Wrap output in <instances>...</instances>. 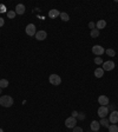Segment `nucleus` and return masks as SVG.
Wrapping results in <instances>:
<instances>
[{
    "label": "nucleus",
    "mask_w": 118,
    "mask_h": 132,
    "mask_svg": "<svg viewBox=\"0 0 118 132\" xmlns=\"http://www.w3.org/2000/svg\"><path fill=\"white\" fill-rule=\"evenodd\" d=\"M0 105L4 107H11L13 105V98L11 96H3L0 98Z\"/></svg>",
    "instance_id": "nucleus-1"
},
{
    "label": "nucleus",
    "mask_w": 118,
    "mask_h": 132,
    "mask_svg": "<svg viewBox=\"0 0 118 132\" xmlns=\"http://www.w3.org/2000/svg\"><path fill=\"white\" fill-rule=\"evenodd\" d=\"M49 81L52 84V85L54 86H58V85H60L61 84V78L58 76V74H51L49 78Z\"/></svg>",
    "instance_id": "nucleus-2"
},
{
    "label": "nucleus",
    "mask_w": 118,
    "mask_h": 132,
    "mask_svg": "<svg viewBox=\"0 0 118 132\" xmlns=\"http://www.w3.org/2000/svg\"><path fill=\"white\" fill-rule=\"evenodd\" d=\"M25 31H26V34H27V36H30V37L36 36V33H37L36 25L34 24H28L27 26H26V28H25Z\"/></svg>",
    "instance_id": "nucleus-3"
},
{
    "label": "nucleus",
    "mask_w": 118,
    "mask_h": 132,
    "mask_svg": "<svg viewBox=\"0 0 118 132\" xmlns=\"http://www.w3.org/2000/svg\"><path fill=\"white\" fill-rule=\"evenodd\" d=\"M77 125V119L73 118V117H69V118L65 120V126L67 129H73Z\"/></svg>",
    "instance_id": "nucleus-4"
},
{
    "label": "nucleus",
    "mask_w": 118,
    "mask_h": 132,
    "mask_svg": "<svg viewBox=\"0 0 118 132\" xmlns=\"http://www.w3.org/2000/svg\"><path fill=\"white\" fill-rule=\"evenodd\" d=\"M103 67L102 69L104 70V71H112L113 69H115V63H113L112 60H107V61H104V63L102 64Z\"/></svg>",
    "instance_id": "nucleus-5"
},
{
    "label": "nucleus",
    "mask_w": 118,
    "mask_h": 132,
    "mask_svg": "<svg viewBox=\"0 0 118 132\" xmlns=\"http://www.w3.org/2000/svg\"><path fill=\"white\" fill-rule=\"evenodd\" d=\"M92 52L96 55H102L105 53V50H104V47H102L100 45H95V46L92 47Z\"/></svg>",
    "instance_id": "nucleus-6"
},
{
    "label": "nucleus",
    "mask_w": 118,
    "mask_h": 132,
    "mask_svg": "<svg viewBox=\"0 0 118 132\" xmlns=\"http://www.w3.org/2000/svg\"><path fill=\"white\" fill-rule=\"evenodd\" d=\"M107 113H109V107H107V106H99L98 116L100 117V118H106Z\"/></svg>",
    "instance_id": "nucleus-7"
},
{
    "label": "nucleus",
    "mask_w": 118,
    "mask_h": 132,
    "mask_svg": "<svg viewBox=\"0 0 118 132\" xmlns=\"http://www.w3.org/2000/svg\"><path fill=\"white\" fill-rule=\"evenodd\" d=\"M109 120H110V123L112 124H116L118 123V111H112V112L110 113V117H109Z\"/></svg>",
    "instance_id": "nucleus-8"
},
{
    "label": "nucleus",
    "mask_w": 118,
    "mask_h": 132,
    "mask_svg": "<svg viewBox=\"0 0 118 132\" xmlns=\"http://www.w3.org/2000/svg\"><path fill=\"white\" fill-rule=\"evenodd\" d=\"M46 37H47V33L45 32V31H38V32L36 33V39L37 40H39V41L45 40Z\"/></svg>",
    "instance_id": "nucleus-9"
},
{
    "label": "nucleus",
    "mask_w": 118,
    "mask_h": 132,
    "mask_svg": "<svg viewBox=\"0 0 118 132\" xmlns=\"http://www.w3.org/2000/svg\"><path fill=\"white\" fill-rule=\"evenodd\" d=\"M98 103L100 104V106H107L109 105V98L106 96H99Z\"/></svg>",
    "instance_id": "nucleus-10"
},
{
    "label": "nucleus",
    "mask_w": 118,
    "mask_h": 132,
    "mask_svg": "<svg viewBox=\"0 0 118 132\" xmlns=\"http://www.w3.org/2000/svg\"><path fill=\"white\" fill-rule=\"evenodd\" d=\"M25 11H26V8H25V5H22V4H18L15 6V14L21 15V14L25 13Z\"/></svg>",
    "instance_id": "nucleus-11"
},
{
    "label": "nucleus",
    "mask_w": 118,
    "mask_h": 132,
    "mask_svg": "<svg viewBox=\"0 0 118 132\" xmlns=\"http://www.w3.org/2000/svg\"><path fill=\"white\" fill-rule=\"evenodd\" d=\"M90 127H91V131L97 132L99 130V127H100V124H99V121H97V120H92L91 121Z\"/></svg>",
    "instance_id": "nucleus-12"
},
{
    "label": "nucleus",
    "mask_w": 118,
    "mask_h": 132,
    "mask_svg": "<svg viewBox=\"0 0 118 132\" xmlns=\"http://www.w3.org/2000/svg\"><path fill=\"white\" fill-rule=\"evenodd\" d=\"M59 15H60V13H59V11H58V10H56V8H53V10H50L49 16L51 18V19H56V18H58Z\"/></svg>",
    "instance_id": "nucleus-13"
},
{
    "label": "nucleus",
    "mask_w": 118,
    "mask_h": 132,
    "mask_svg": "<svg viewBox=\"0 0 118 132\" xmlns=\"http://www.w3.org/2000/svg\"><path fill=\"white\" fill-rule=\"evenodd\" d=\"M105 26H106V21L105 20H103V19H100V20H98L97 21V24H96V28L97 30H103V28H105Z\"/></svg>",
    "instance_id": "nucleus-14"
},
{
    "label": "nucleus",
    "mask_w": 118,
    "mask_h": 132,
    "mask_svg": "<svg viewBox=\"0 0 118 132\" xmlns=\"http://www.w3.org/2000/svg\"><path fill=\"white\" fill-rule=\"evenodd\" d=\"M99 124H100V126H104V127H109L110 126V120L107 118H102L99 120Z\"/></svg>",
    "instance_id": "nucleus-15"
},
{
    "label": "nucleus",
    "mask_w": 118,
    "mask_h": 132,
    "mask_svg": "<svg viewBox=\"0 0 118 132\" xmlns=\"http://www.w3.org/2000/svg\"><path fill=\"white\" fill-rule=\"evenodd\" d=\"M95 76H96L97 78H102L103 76H104V70L100 69V67L96 69V70H95Z\"/></svg>",
    "instance_id": "nucleus-16"
},
{
    "label": "nucleus",
    "mask_w": 118,
    "mask_h": 132,
    "mask_svg": "<svg viewBox=\"0 0 118 132\" xmlns=\"http://www.w3.org/2000/svg\"><path fill=\"white\" fill-rule=\"evenodd\" d=\"M59 16H60V19L63 20V21H69V20H70V15L66 13V12H61Z\"/></svg>",
    "instance_id": "nucleus-17"
},
{
    "label": "nucleus",
    "mask_w": 118,
    "mask_h": 132,
    "mask_svg": "<svg viewBox=\"0 0 118 132\" xmlns=\"http://www.w3.org/2000/svg\"><path fill=\"white\" fill-rule=\"evenodd\" d=\"M109 132H118V126L117 124H110V126L107 127Z\"/></svg>",
    "instance_id": "nucleus-18"
},
{
    "label": "nucleus",
    "mask_w": 118,
    "mask_h": 132,
    "mask_svg": "<svg viewBox=\"0 0 118 132\" xmlns=\"http://www.w3.org/2000/svg\"><path fill=\"white\" fill-rule=\"evenodd\" d=\"M8 84H10V82H8L7 79H1L0 80V87L1 88H6L8 86Z\"/></svg>",
    "instance_id": "nucleus-19"
},
{
    "label": "nucleus",
    "mask_w": 118,
    "mask_h": 132,
    "mask_svg": "<svg viewBox=\"0 0 118 132\" xmlns=\"http://www.w3.org/2000/svg\"><path fill=\"white\" fill-rule=\"evenodd\" d=\"M91 37H92V38H97V37H99V31L97 30V28L91 30Z\"/></svg>",
    "instance_id": "nucleus-20"
},
{
    "label": "nucleus",
    "mask_w": 118,
    "mask_h": 132,
    "mask_svg": "<svg viewBox=\"0 0 118 132\" xmlns=\"http://www.w3.org/2000/svg\"><path fill=\"white\" fill-rule=\"evenodd\" d=\"M105 52H106V54H107V55H110V57H115V55H116V52L113 51L112 48H107L106 51H105Z\"/></svg>",
    "instance_id": "nucleus-21"
},
{
    "label": "nucleus",
    "mask_w": 118,
    "mask_h": 132,
    "mask_svg": "<svg viewBox=\"0 0 118 132\" xmlns=\"http://www.w3.org/2000/svg\"><path fill=\"white\" fill-rule=\"evenodd\" d=\"M7 16L10 19H14V16H15V11H7Z\"/></svg>",
    "instance_id": "nucleus-22"
},
{
    "label": "nucleus",
    "mask_w": 118,
    "mask_h": 132,
    "mask_svg": "<svg viewBox=\"0 0 118 132\" xmlns=\"http://www.w3.org/2000/svg\"><path fill=\"white\" fill-rule=\"evenodd\" d=\"M104 63L102 59V57H96L95 58V64H97V65H102V64Z\"/></svg>",
    "instance_id": "nucleus-23"
},
{
    "label": "nucleus",
    "mask_w": 118,
    "mask_h": 132,
    "mask_svg": "<svg viewBox=\"0 0 118 132\" xmlns=\"http://www.w3.org/2000/svg\"><path fill=\"white\" fill-rule=\"evenodd\" d=\"M4 12L7 13V11H6V6L5 5H0V13H4Z\"/></svg>",
    "instance_id": "nucleus-24"
},
{
    "label": "nucleus",
    "mask_w": 118,
    "mask_h": 132,
    "mask_svg": "<svg viewBox=\"0 0 118 132\" xmlns=\"http://www.w3.org/2000/svg\"><path fill=\"white\" fill-rule=\"evenodd\" d=\"M89 27L91 28V30H95L96 28V24H95L93 21H91V22H89Z\"/></svg>",
    "instance_id": "nucleus-25"
},
{
    "label": "nucleus",
    "mask_w": 118,
    "mask_h": 132,
    "mask_svg": "<svg viewBox=\"0 0 118 132\" xmlns=\"http://www.w3.org/2000/svg\"><path fill=\"white\" fill-rule=\"evenodd\" d=\"M73 132H83V129L79 126H76V127H73Z\"/></svg>",
    "instance_id": "nucleus-26"
},
{
    "label": "nucleus",
    "mask_w": 118,
    "mask_h": 132,
    "mask_svg": "<svg viewBox=\"0 0 118 132\" xmlns=\"http://www.w3.org/2000/svg\"><path fill=\"white\" fill-rule=\"evenodd\" d=\"M78 114H79V113H78L77 111H72V116H71V117H73V118H77Z\"/></svg>",
    "instance_id": "nucleus-27"
},
{
    "label": "nucleus",
    "mask_w": 118,
    "mask_h": 132,
    "mask_svg": "<svg viewBox=\"0 0 118 132\" xmlns=\"http://www.w3.org/2000/svg\"><path fill=\"white\" fill-rule=\"evenodd\" d=\"M4 24H5V20H4L3 18H0V27H3Z\"/></svg>",
    "instance_id": "nucleus-28"
},
{
    "label": "nucleus",
    "mask_w": 118,
    "mask_h": 132,
    "mask_svg": "<svg viewBox=\"0 0 118 132\" xmlns=\"http://www.w3.org/2000/svg\"><path fill=\"white\" fill-rule=\"evenodd\" d=\"M78 117H79V119H84V117H85V116L83 114V113H80V114H78Z\"/></svg>",
    "instance_id": "nucleus-29"
},
{
    "label": "nucleus",
    "mask_w": 118,
    "mask_h": 132,
    "mask_svg": "<svg viewBox=\"0 0 118 132\" xmlns=\"http://www.w3.org/2000/svg\"><path fill=\"white\" fill-rule=\"evenodd\" d=\"M0 132H4V131H3V129H0Z\"/></svg>",
    "instance_id": "nucleus-30"
},
{
    "label": "nucleus",
    "mask_w": 118,
    "mask_h": 132,
    "mask_svg": "<svg viewBox=\"0 0 118 132\" xmlns=\"http://www.w3.org/2000/svg\"><path fill=\"white\" fill-rule=\"evenodd\" d=\"M0 92H1V87H0Z\"/></svg>",
    "instance_id": "nucleus-31"
},
{
    "label": "nucleus",
    "mask_w": 118,
    "mask_h": 132,
    "mask_svg": "<svg viewBox=\"0 0 118 132\" xmlns=\"http://www.w3.org/2000/svg\"><path fill=\"white\" fill-rule=\"evenodd\" d=\"M97 132H98V131H97Z\"/></svg>",
    "instance_id": "nucleus-32"
}]
</instances>
